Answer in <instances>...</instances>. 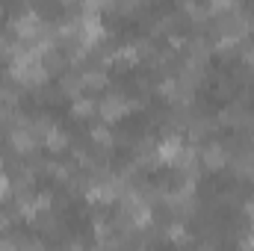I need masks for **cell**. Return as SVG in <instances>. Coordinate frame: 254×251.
Instances as JSON below:
<instances>
[{
    "label": "cell",
    "instance_id": "obj_1",
    "mask_svg": "<svg viewBox=\"0 0 254 251\" xmlns=\"http://www.w3.org/2000/svg\"><path fill=\"white\" fill-rule=\"evenodd\" d=\"M130 107H136V104L125 101L122 95H107V98H104V101L98 104V113H101V119H104L107 125H113V122L125 119L127 113H130Z\"/></svg>",
    "mask_w": 254,
    "mask_h": 251
},
{
    "label": "cell",
    "instance_id": "obj_2",
    "mask_svg": "<svg viewBox=\"0 0 254 251\" xmlns=\"http://www.w3.org/2000/svg\"><path fill=\"white\" fill-rule=\"evenodd\" d=\"M77 27H80V36H83L86 45H95L98 39H104V21H101L98 12H83Z\"/></svg>",
    "mask_w": 254,
    "mask_h": 251
},
{
    "label": "cell",
    "instance_id": "obj_3",
    "mask_svg": "<svg viewBox=\"0 0 254 251\" xmlns=\"http://www.w3.org/2000/svg\"><path fill=\"white\" fill-rule=\"evenodd\" d=\"M181 151H184V142H181L178 136H169V139H163V142L157 145L154 157H157V163H163V166H178Z\"/></svg>",
    "mask_w": 254,
    "mask_h": 251
},
{
    "label": "cell",
    "instance_id": "obj_4",
    "mask_svg": "<svg viewBox=\"0 0 254 251\" xmlns=\"http://www.w3.org/2000/svg\"><path fill=\"white\" fill-rule=\"evenodd\" d=\"M39 15L36 12H27V15H21L18 21H15V33L21 36V39H33L36 33H39Z\"/></svg>",
    "mask_w": 254,
    "mask_h": 251
},
{
    "label": "cell",
    "instance_id": "obj_5",
    "mask_svg": "<svg viewBox=\"0 0 254 251\" xmlns=\"http://www.w3.org/2000/svg\"><path fill=\"white\" fill-rule=\"evenodd\" d=\"M9 142H12V148H15V151H21V154H27V151H33V148H36L33 130H12V133H9Z\"/></svg>",
    "mask_w": 254,
    "mask_h": 251
},
{
    "label": "cell",
    "instance_id": "obj_6",
    "mask_svg": "<svg viewBox=\"0 0 254 251\" xmlns=\"http://www.w3.org/2000/svg\"><path fill=\"white\" fill-rule=\"evenodd\" d=\"M110 63H116L119 68H133V65L139 63V51H136L133 45H130V48H119Z\"/></svg>",
    "mask_w": 254,
    "mask_h": 251
},
{
    "label": "cell",
    "instance_id": "obj_7",
    "mask_svg": "<svg viewBox=\"0 0 254 251\" xmlns=\"http://www.w3.org/2000/svg\"><path fill=\"white\" fill-rule=\"evenodd\" d=\"M204 166H207L210 172H219V169L225 166V151H222V145H210V148L204 151Z\"/></svg>",
    "mask_w": 254,
    "mask_h": 251
},
{
    "label": "cell",
    "instance_id": "obj_8",
    "mask_svg": "<svg viewBox=\"0 0 254 251\" xmlns=\"http://www.w3.org/2000/svg\"><path fill=\"white\" fill-rule=\"evenodd\" d=\"M45 145H48L51 151H57V154H60V151L68 148V133L60 130V127H51V130H48V136H45Z\"/></svg>",
    "mask_w": 254,
    "mask_h": 251
},
{
    "label": "cell",
    "instance_id": "obj_9",
    "mask_svg": "<svg viewBox=\"0 0 254 251\" xmlns=\"http://www.w3.org/2000/svg\"><path fill=\"white\" fill-rule=\"evenodd\" d=\"M95 110H98V107H95L92 101H86V98L80 101V98H77V101H74V107H71V116H74V119H89Z\"/></svg>",
    "mask_w": 254,
    "mask_h": 251
},
{
    "label": "cell",
    "instance_id": "obj_10",
    "mask_svg": "<svg viewBox=\"0 0 254 251\" xmlns=\"http://www.w3.org/2000/svg\"><path fill=\"white\" fill-rule=\"evenodd\" d=\"M63 92L65 95H71V98H77V95L83 92V77H65L63 80Z\"/></svg>",
    "mask_w": 254,
    "mask_h": 251
},
{
    "label": "cell",
    "instance_id": "obj_11",
    "mask_svg": "<svg viewBox=\"0 0 254 251\" xmlns=\"http://www.w3.org/2000/svg\"><path fill=\"white\" fill-rule=\"evenodd\" d=\"M83 86H89V89H104V86H107V77H104L101 71L83 74Z\"/></svg>",
    "mask_w": 254,
    "mask_h": 251
},
{
    "label": "cell",
    "instance_id": "obj_12",
    "mask_svg": "<svg viewBox=\"0 0 254 251\" xmlns=\"http://www.w3.org/2000/svg\"><path fill=\"white\" fill-rule=\"evenodd\" d=\"M234 6H237V0H210V9H213L216 15H228Z\"/></svg>",
    "mask_w": 254,
    "mask_h": 251
},
{
    "label": "cell",
    "instance_id": "obj_13",
    "mask_svg": "<svg viewBox=\"0 0 254 251\" xmlns=\"http://www.w3.org/2000/svg\"><path fill=\"white\" fill-rule=\"evenodd\" d=\"M92 139H95L98 145H113V133H110L107 127H95V130H92Z\"/></svg>",
    "mask_w": 254,
    "mask_h": 251
},
{
    "label": "cell",
    "instance_id": "obj_14",
    "mask_svg": "<svg viewBox=\"0 0 254 251\" xmlns=\"http://www.w3.org/2000/svg\"><path fill=\"white\" fill-rule=\"evenodd\" d=\"M9 192H12V178L0 172V201H3V198H9Z\"/></svg>",
    "mask_w": 254,
    "mask_h": 251
},
{
    "label": "cell",
    "instance_id": "obj_15",
    "mask_svg": "<svg viewBox=\"0 0 254 251\" xmlns=\"http://www.w3.org/2000/svg\"><path fill=\"white\" fill-rule=\"evenodd\" d=\"M110 0H83V6H86V12H104V6H107Z\"/></svg>",
    "mask_w": 254,
    "mask_h": 251
},
{
    "label": "cell",
    "instance_id": "obj_16",
    "mask_svg": "<svg viewBox=\"0 0 254 251\" xmlns=\"http://www.w3.org/2000/svg\"><path fill=\"white\" fill-rule=\"evenodd\" d=\"M36 207H39V210H48V207H51V195H39V198H36Z\"/></svg>",
    "mask_w": 254,
    "mask_h": 251
},
{
    "label": "cell",
    "instance_id": "obj_17",
    "mask_svg": "<svg viewBox=\"0 0 254 251\" xmlns=\"http://www.w3.org/2000/svg\"><path fill=\"white\" fill-rule=\"evenodd\" d=\"M249 216H254V201L249 204Z\"/></svg>",
    "mask_w": 254,
    "mask_h": 251
},
{
    "label": "cell",
    "instance_id": "obj_18",
    "mask_svg": "<svg viewBox=\"0 0 254 251\" xmlns=\"http://www.w3.org/2000/svg\"><path fill=\"white\" fill-rule=\"evenodd\" d=\"M3 228H6V219H3V216H0V231H3Z\"/></svg>",
    "mask_w": 254,
    "mask_h": 251
},
{
    "label": "cell",
    "instance_id": "obj_19",
    "mask_svg": "<svg viewBox=\"0 0 254 251\" xmlns=\"http://www.w3.org/2000/svg\"><path fill=\"white\" fill-rule=\"evenodd\" d=\"M63 3H74V0H63Z\"/></svg>",
    "mask_w": 254,
    "mask_h": 251
}]
</instances>
